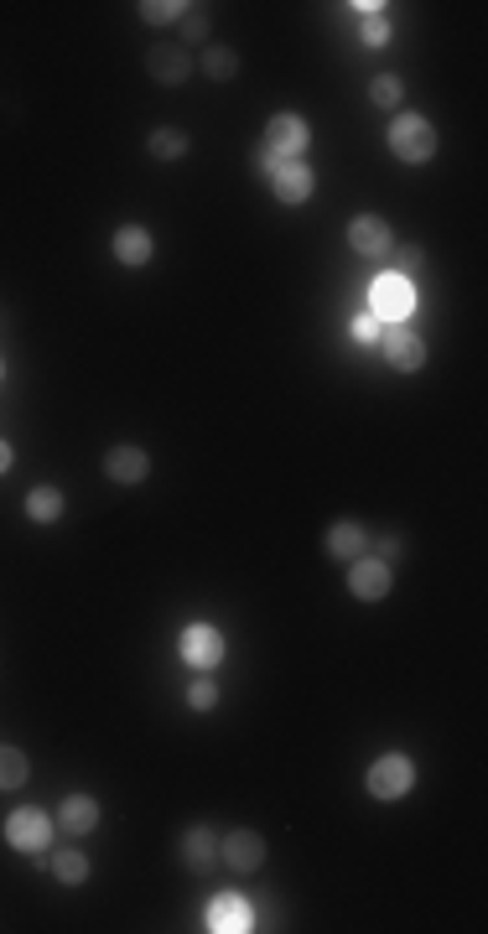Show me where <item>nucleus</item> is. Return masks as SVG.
<instances>
[{
    "label": "nucleus",
    "mask_w": 488,
    "mask_h": 934,
    "mask_svg": "<svg viewBox=\"0 0 488 934\" xmlns=\"http://www.w3.org/2000/svg\"><path fill=\"white\" fill-rule=\"evenodd\" d=\"M136 11H140V22L146 26H177L192 5H187V0H140Z\"/></svg>",
    "instance_id": "22"
},
{
    "label": "nucleus",
    "mask_w": 488,
    "mask_h": 934,
    "mask_svg": "<svg viewBox=\"0 0 488 934\" xmlns=\"http://www.w3.org/2000/svg\"><path fill=\"white\" fill-rule=\"evenodd\" d=\"M364 790L379 805H396V799H405V794L416 790V763L405 753H379L370 763V773H364Z\"/></svg>",
    "instance_id": "2"
},
{
    "label": "nucleus",
    "mask_w": 488,
    "mask_h": 934,
    "mask_svg": "<svg viewBox=\"0 0 488 934\" xmlns=\"http://www.w3.org/2000/svg\"><path fill=\"white\" fill-rule=\"evenodd\" d=\"M93 825H99V799L93 794H68L63 810H58V831L68 841H84L93 836Z\"/></svg>",
    "instance_id": "15"
},
{
    "label": "nucleus",
    "mask_w": 488,
    "mask_h": 934,
    "mask_svg": "<svg viewBox=\"0 0 488 934\" xmlns=\"http://www.w3.org/2000/svg\"><path fill=\"white\" fill-rule=\"evenodd\" d=\"M110 250H115V260L125 270H140V265H151V255H157V239H151V229H140V224H120Z\"/></svg>",
    "instance_id": "14"
},
{
    "label": "nucleus",
    "mask_w": 488,
    "mask_h": 934,
    "mask_svg": "<svg viewBox=\"0 0 488 934\" xmlns=\"http://www.w3.org/2000/svg\"><path fill=\"white\" fill-rule=\"evenodd\" d=\"M104 478L120 483V489L146 483V478H151V457H146V446H110V452H104Z\"/></svg>",
    "instance_id": "12"
},
{
    "label": "nucleus",
    "mask_w": 488,
    "mask_h": 934,
    "mask_svg": "<svg viewBox=\"0 0 488 934\" xmlns=\"http://www.w3.org/2000/svg\"><path fill=\"white\" fill-rule=\"evenodd\" d=\"M203 924L213 934H245V930H255V909L239 893H213L209 909H203Z\"/></svg>",
    "instance_id": "9"
},
{
    "label": "nucleus",
    "mask_w": 488,
    "mask_h": 934,
    "mask_svg": "<svg viewBox=\"0 0 488 934\" xmlns=\"http://www.w3.org/2000/svg\"><path fill=\"white\" fill-rule=\"evenodd\" d=\"M400 93H405V84H400V73H379V78L370 84L374 110H400Z\"/></svg>",
    "instance_id": "24"
},
{
    "label": "nucleus",
    "mask_w": 488,
    "mask_h": 934,
    "mask_svg": "<svg viewBox=\"0 0 488 934\" xmlns=\"http://www.w3.org/2000/svg\"><path fill=\"white\" fill-rule=\"evenodd\" d=\"M146 73L157 78V84H187L192 78V52L187 47H157V52H146Z\"/></svg>",
    "instance_id": "16"
},
{
    "label": "nucleus",
    "mask_w": 488,
    "mask_h": 934,
    "mask_svg": "<svg viewBox=\"0 0 488 934\" xmlns=\"http://www.w3.org/2000/svg\"><path fill=\"white\" fill-rule=\"evenodd\" d=\"M177 654H183L187 670H198V676H213L218 665H224V633L213 629V623H187L183 639H177Z\"/></svg>",
    "instance_id": "4"
},
{
    "label": "nucleus",
    "mask_w": 488,
    "mask_h": 934,
    "mask_svg": "<svg viewBox=\"0 0 488 934\" xmlns=\"http://www.w3.org/2000/svg\"><path fill=\"white\" fill-rule=\"evenodd\" d=\"M390 586H396L390 560H379V556L349 560V592L359 597V603H385V597H390Z\"/></svg>",
    "instance_id": "8"
},
{
    "label": "nucleus",
    "mask_w": 488,
    "mask_h": 934,
    "mask_svg": "<svg viewBox=\"0 0 488 934\" xmlns=\"http://www.w3.org/2000/svg\"><path fill=\"white\" fill-rule=\"evenodd\" d=\"M271 192H276V203H286V209H302L306 198L317 192V172L306 162H280L271 172Z\"/></svg>",
    "instance_id": "11"
},
{
    "label": "nucleus",
    "mask_w": 488,
    "mask_h": 934,
    "mask_svg": "<svg viewBox=\"0 0 488 934\" xmlns=\"http://www.w3.org/2000/svg\"><path fill=\"white\" fill-rule=\"evenodd\" d=\"M323 551L333 560H359L364 551H370V530H364V525H353V519H338V525H327Z\"/></svg>",
    "instance_id": "17"
},
{
    "label": "nucleus",
    "mask_w": 488,
    "mask_h": 934,
    "mask_svg": "<svg viewBox=\"0 0 488 934\" xmlns=\"http://www.w3.org/2000/svg\"><path fill=\"white\" fill-rule=\"evenodd\" d=\"M177 851H183V867H187V872H209L213 857H218V836H213L209 825H187V831H183V846H177Z\"/></svg>",
    "instance_id": "19"
},
{
    "label": "nucleus",
    "mask_w": 488,
    "mask_h": 934,
    "mask_svg": "<svg viewBox=\"0 0 488 934\" xmlns=\"http://www.w3.org/2000/svg\"><path fill=\"white\" fill-rule=\"evenodd\" d=\"M0 379H5V358H0Z\"/></svg>",
    "instance_id": "35"
},
{
    "label": "nucleus",
    "mask_w": 488,
    "mask_h": 934,
    "mask_svg": "<svg viewBox=\"0 0 488 934\" xmlns=\"http://www.w3.org/2000/svg\"><path fill=\"white\" fill-rule=\"evenodd\" d=\"M52 831H58V820L47 816V810H37V805H22V810H11V816H5V841H11V851L37 857V862L47 857Z\"/></svg>",
    "instance_id": "3"
},
{
    "label": "nucleus",
    "mask_w": 488,
    "mask_h": 934,
    "mask_svg": "<svg viewBox=\"0 0 488 934\" xmlns=\"http://www.w3.org/2000/svg\"><path fill=\"white\" fill-rule=\"evenodd\" d=\"M26 773H32V763H26V753H22V747L0 743V790H5V794H11V790H22V784H26Z\"/></svg>",
    "instance_id": "23"
},
{
    "label": "nucleus",
    "mask_w": 488,
    "mask_h": 934,
    "mask_svg": "<svg viewBox=\"0 0 488 934\" xmlns=\"http://www.w3.org/2000/svg\"><path fill=\"white\" fill-rule=\"evenodd\" d=\"M276 162H302L306 146H312V130H306L302 115H271V125H265V140H260Z\"/></svg>",
    "instance_id": "6"
},
{
    "label": "nucleus",
    "mask_w": 488,
    "mask_h": 934,
    "mask_svg": "<svg viewBox=\"0 0 488 934\" xmlns=\"http://www.w3.org/2000/svg\"><path fill=\"white\" fill-rule=\"evenodd\" d=\"M379 353H385V364H390L396 374L426 369V343H421V338L405 323H390L385 332H379Z\"/></svg>",
    "instance_id": "7"
},
{
    "label": "nucleus",
    "mask_w": 488,
    "mask_h": 934,
    "mask_svg": "<svg viewBox=\"0 0 488 934\" xmlns=\"http://www.w3.org/2000/svg\"><path fill=\"white\" fill-rule=\"evenodd\" d=\"M276 166H280V162L271 156V151H265V146H260V151H255V172L265 177V182H271V172H276Z\"/></svg>",
    "instance_id": "32"
},
{
    "label": "nucleus",
    "mask_w": 488,
    "mask_h": 934,
    "mask_svg": "<svg viewBox=\"0 0 488 934\" xmlns=\"http://www.w3.org/2000/svg\"><path fill=\"white\" fill-rule=\"evenodd\" d=\"M11 463H16V452H11V442H0V478L11 472Z\"/></svg>",
    "instance_id": "34"
},
{
    "label": "nucleus",
    "mask_w": 488,
    "mask_h": 934,
    "mask_svg": "<svg viewBox=\"0 0 488 934\" xmlns=\"http://www.w3.org/2000/svg\"><path fill=\"white\" fill-rule=\"evenodd\" d=\"M203 68H209L213 84H229L234 73H239V52L234 47H209V58H203Z\"/></svg>",
    "instance_id": "25"
},
{
    "label": "nucleus",
    "mask_w": 488,
    "mask_h": 934,
    "mask_svg": "<svg viewBox=\"0 0 488 934\" xmlns=\"http://www.w3.org/2000/svg\"><path fill=\"white\" fill-rule=\"evenodd\" d=\"M370 312L379 317V323L390 327V323H405L411 312H416V286L411 280H400V276H379L370 286Z\"/></svg>",
    "instance_id": "5"
},
{
    "label": "nucleus",
    "mask_w": 488,
    "mask_h": 934,
    "mask_svg": "<svg viewBox=\"0 0 488 934\" xmlns=\"http://www.w3.org/2000/svg\"><path fill=\"white\" fill-rule=\"evenodd\" d=\"M385 42H390V22H385V16L364 22V47H385Z\"/></svg>",
    "instance_id": "30"
},
{
    "label": "nucleus",
    "mask_w": 488,
    "mask_h": 934,
    "mask_svg": "<svg viewBox=\"0 0 488 934\" xmlns=\"http://www.w3.org/2000/svg\"><path fill=\"white\" fill-rule=\"evenodd\" d=\"M146 151L157 156V162H183L187 151H192V140L177 130V125H162V130H151V140H146Z\"/></svg>",
    "instance_id": "21"
},
{
    "label": "nucleus",
    "mask_w": 488,
    "mask_h": 934,
    "mask_svg": "<svg viewBox=\"0 0 488 934\" xmlns=\"http://www.w3.org/2000/svg\"><path fill=\"white\" fill-rule=\"evenodd\" d=\"M349 332H353V343H364V349H374V343H379V332H385V323H379L374 312H359V317L349 323Z\"/></svg>",
    "instance_id": "28"
},
{
    "label": "nucleus",
    "mask_w": 488,
    "mask_h": 934,
    "mask_svg": "<svg viewBox=\"0 0 488 934\" xmlns=\"http://www.w3.org/2000/svg\"><path fill=\"white\" fill-rule=\"evenodd\" d=\"M218 857H224L234 872H260V867H265V836H260V831H250V825H239V831H229V836H224Z\"/></svg>",
    "instance_id": "13"
},
{
    "label": "nucleus",
    "mask_w": 488,
    "mask_h": 934,
    "mask_svg": "<svg viewBox=\"0 0 488 934\" xmlns=\"http://www.w3.org/2000/svg\"><path fill=\"white\" fill-rule=\"evenodd\" d=\"M47 872L63 887H84L89 883V857L78 846H47Z\"/></svg>",
    "instance_id": "18"
},
{
    "label": "nucleus",
    "mask_w": 488,
    "mask_h": 934,
    "mask_svg": "<svg viewBox=\"0 0 488 934\" xmlns=\"http://www.w3.org/2000/svg\"><path fill=\"white\" fill-rule=\"evenodd\" d=\"M385 140H390V156L405 166H426L431 156H437V125L426 115H396L390 119V130H385Z\"/></svg>",
    "instance_id": "1"
},
{
    "label": "nucleus",
    "mask_w": 488,
    "mask_h": 934,
    "mask_svg": "<svg viewBox=\"0 0 488 934\" xmlns=\"http://www.w3.org/2000/svg\"><path fill=\"white\" fill-rule=\"evenodd\" d=\"M187 706H192V711H213V706H218V685H213V676H198L192 685H187Z\"/></svg>",
    "instance_id": "27"
},
{
    "label": "nucleus",
    "mask_w": 488,
    "mask_h": 934,
    "mask_svg": "<svg viewBox=\"0 0 488 934\" xmlns=\"http://www.w3.org/2000/svg\"><path fill=\"white\" fill-rule=\"evenodd\" d=\"M349 250L364 260H390V250H396V234H390V224L385 218H374V213H359L349 224Z\"/></svg>",
    "instance_id": "10"
},
{
    "label": "nucleus",
    "mask_w": 488,
    "mask_h": 934,
    "mask_svg": "<svg viewBox=\"0 0 488 934\" xmlns=\"http://www.w3.org/2000/svg\"><path fill=\"white\" fill-rule=\"evenodd\" d=\"M63 509H68V498H63V489H52V483H37V489L26 493V519L32 525H58Z\"/></svg>",
    "instance_id": "20"
},
{
    "label": "nucleus",
    "mask_w": 488,
    "mask_h": 934,
    "mask_svg": "<svg viewBox=\"0 0 488 934\" xmlns=\"http://www.w3.org/2000/svg\"><path fill=\"white\" fill-rule=\"evenodd\" d=\"M209 26H213V16H209V11H198V5H192V11H187L183 22H177V31H183V47L209 42Z\"/></svg>",
    "instance_id": "26"
},
{
    "label": "nucleus",
    "mask_w": 488,
    "mask_h": 934,
    "mask_svg": "<svg viewBox=\"0 0 488 934\" xmlns=\"http://www.w3.org/2000/svg\"><path fill=\"white\" fill-rule=\"evenodd\" d=\"M390 255L400 260V270H396V276L405 280V276H411V270H416V265H421V244H400V250H390Z\"/></svg>",
    "instance_id": "29"
},
{
    "label": "nucleus",
    "mask_w": 488,
    "mask_h": 934,
    "mask_svg": "<svg viewBox=\"0 0 488 934\" xmlns=\"http://www.w3.org/2000/svg\"><path fill=\"white\" fill-rule=\"evenodd\" d=\"M349 11H353V16H364V22H374V16H379L385 5H379V0H353Z\"/></svg>",
    "instance_id": "33"
},
{
    "label": "nucleus",
    "mask_w": 488,
    "mask_h": 934,
    "mask_svg": "<svg viewBox=\"0 0 488 934\" xmlns=\"http://www.w3.org/2000/svg\"><path fill=\"white\" fill-rule=\"evenodd\" d=\"M374 551H379V560H400V535H379Z\"/></svg>",
    "instance_id": "31"
}]
</instances>
